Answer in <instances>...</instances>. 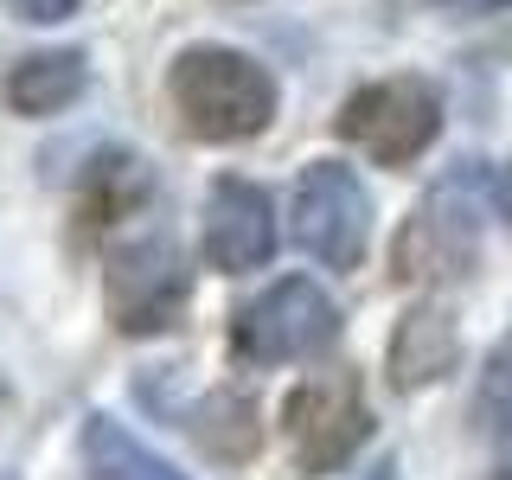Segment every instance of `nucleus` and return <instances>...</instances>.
<instances>
[{
    "label": "nucleus",
    "mask_w": 512,
    "mask_h": 480,
    "mask_svg": "<svg viewBox=\"0 0 512 480\" xmlns=\"http://www.w3.org/2000/svg\"><path fill=\"white\" fill-rule=\"evenodd\" d=\"M167 96L180 109L186 135L218 141V148L256 141L276 122V103H282L276 77L250 52H231V45H192V52H180L167 71Z\"/></svg>",
    "instance_id": "f257e3e1"
},
{
    "label": "nucleus",
    "mask_w": 512,
    "mask_h": 480,
    "mask_svg": "<svg viewBox=\"0 0 512 480\" xmlns=\"http://www.w3.org/2000/svg\"><path fill=\"white\" fill-rule=\"evenodd\" d=\"M340 327L346 320H340L327 288L308 276H282L231 314V359L256 365V372H269V365H308V359H327L340 346Z\"/></svg>",
    "instance_id": "f03ea898"
},
{
    "label": "nucleus",
    "mask_w": 512,
    "mask_h": 480,
    "mask_svg": "<svg viewBox=\"0 0 512 480\" xmlns=\"http://www.w3.org/2000/svg\"><path fill=\"white\" fill-rule=\"evenodd\" d=\"M333 135L352 141L378 167H410L442 135V96L429 77H378V84H359L340 103Z\"/></svg>",
    "instance_id": "7ed1b4c3"
},
{
    "label": "nucleus",
    "mask_w": 512,
    "mask_h": 480,
    "mask_svg": "<svg viewBox=\"0 0 512 480\" xmlns=\"http://www.w3.org/2000/svg\"><path fill=\"white\" fill-rule=\"evenodd\" d=\"M480 256V160H468V173L442 180L436 192L423 199L404 231H397V250H391V269L397 282H461Z\"/></svg>",
    "instance_id": "20e7f679"
},
{
    "label": "nucleus",
    "mask_w": 512,
    "mask_h": 480,
    "mask_svg": "<svg viewBox=\"0 0 512 480\" xmlns=\"http://www.w3.org/2000/svg\"><path fill=\"white\" fill-rule=\"evenodd\" d=\"M282 429H288V448H295L301 474L346 468L365 448V436H372V404H365L359 372L333 365V372H314L308 384H295L282 404Z\"/></svg>",
    "instance_id": "39448f33"
},
{
    "label": "nucleus",
    "mask_w": 512,
    "mask_h": 480,
    "mask_svg": "<svg viewBox=\"0 0 512 480\" xmlns=\"http://www.w3.org/2000/svg\"><path fill=\"white\" fill-rule=\"evenodd\" d=\"M186 295H192V269L180 263L173 237H135V244H116L103 256V301H109V320L122 333H167L173 320L186 314Z\"/></svg>",
    "instance_id": "423d86ee"
},
{
    "label": "nucleus",
    "mask_w": 512,
    "mask_h": 480,
    "mask_svg": "<svg viewBox=\"0 0 512 480\" xmlns=\"http://www.w3.org/2000/svg\"><path fill=\"white\" fill-rule=\"evenodd\" d=\"M295 237L314 263L359 269L372 244V192L359 186V173L340 160H308V173L295 180Z\"/></svg>",
    "instance_id": "0eeeda50"
},
{
    "label": "nucleus",
    "mask_w": 512,
    "mask_h": 480,
    "mask_svg": "<svg viewBox=\"0 0 512 480\" xmlns=\"http://www.w3.org/2000/svg\"><path fill=\"white\" fill-rule=\"evenodd\" d=\"M199 256L218 269V276H250L276 256V212H269V192L224 173L205 199L199 218Z\"/></svg>",
    "instance_id": "6e6552de"
},
{
    "label": "nucleus",
    "mask_w": 512,
    "mask_h": 480,
    "mask_svg": "<svg viewBox=\"0 0 512 480\" xmlns=\"http://www.w3.org/2000/svg\"><path fill=\"white\" fill-rule=\"evenodd\" d=\"M455 365H461V333H455V320H448V308L416 301L391 333V384L397 391H429V384H442Z\"/></svg>",
    "instance_id": "1a4fd4ad"
},
{
    "label": "nucleus",
    "mask_w": 512,
    "mask_h": 480,
    "mask_svg": "<svg viewBox=\"0 0 512 480\" xmlns=\"http://www.w3.org/2000/svg\"><path fill=\"white\" fill-rule=\"evenodd\" d=\"M84 90H90V58L77 45H64V52H26L7 71V109L13 116H32V122L64 116Z\"/></svg>",
    "instance_id": "9d476101"
},
{
    "label": "nucleus",
    "mask_w": 512,
    "mask_h": 480,
    "mask_svg": "<svg viewBox=\"0 0 512 480\" xmlns=\"http://www.w3.org/2000/svg\"><path fill=\"white\" fill-rule=\"evenodd\" d=\"M84 468L90 480H186L173 461H160L141 436H128V423H116V416H84Z\"/></svg>",
    "instance_id": "9b49d317"
},
{
    "label": "nucleus",
    "mask_w": 512,
    "mask_h": 480,
    "mask_svg": "<svg viewBox=\"0 0 512 480\" xmlns=\"http://www.w3.org/2000/svg\"><path fill=\"white\" fill-rule=\"evenodd\" d=\"M192 436H199V448H212V455H224V461L250 455V448H256V404L244 391H218L212 404L199 410Z\"/></svg>",
    "instance_id": "f8f14e48"
},
{
    "label": "nucleus",
    "mask_w": 512,
    "mask_h": 480,
    "mask_svg": "<svg viewBox=\"0 0 512 480\" xmlns=\"http://www.w3.org/2000/svg\"><path fill=\"white\" fill-rule=\"evenodd\" d=\"M474 416H480L487 442L500 448V455H506V468H512V333H506V340L487 352V372H480Z\"/></svg>",
    "instance_id": "ddd939ff"
},
{
    "label": "nucleus",
    "mask_w": 512,
    "mask_h": 480,
    "mask_svg": "<svg viewBox=\"0 0 512 480\" xmlns=\"http://www.w3.org/2000/svg\"><path fill=\"white\" fill-rule=\"evenodd\" d=\"M0 7H7L13 20H26V26H58V20H71L84 0H0Z\"/></svg>",
    "instance_id": "4468645a"
},
{
    "label": "nucleus",
    "mask_w": 512,
    "mask_h": 480,
    "mask_svg": "<svg viewBox=\"0 0 512 480\" xmlns=\"http://www.w3.org/2000/svg\"><path fill=\"white\" fill-rule=\"evenodd\" d=\"M436 7H448V13H461V20H487V13H506L512 0H436Z\"/></svg>",
    "instance_id": "2eb2a0df"
},
{
    "label": "nucleus",
    "mask_w": 512,
    "mask_h": 480,
    "mask_svg": "<svg viewBox=\"0 0 512 480\" xmlns=\"http://www.w3.org/2000/svg\"><path fill=\"white\" fill-rule=\"evenodd\" d=\"M0 410H7V378H0Z\"/></svg>",
    "instance_id": "dca6fc26"
},
{
    "label": "nucleus",
    "mask_w": 512,
    "mask_h": 480,
    "mask_svg": "<svg viewBox=\"0 0 512 480\" xmlns=\"http://www.w3.org/2000/svg\"><path fill=\"white\" fill-rule=\"evenodd\" d=\"M0 480H20V474H7V468H0Z\"/></svg>",
    "instance_id": "f3484780"
},
{
    "label": "nucleus",
    "mask_w": 512,
    "mask_h": 480,
    "mask_svg": "<svg viewBox=\"0 0 512 480\" xmlns=\"http://www.w3.org/2000/svg\"><path fill=\"white\" fill-rule=\"evenodd\" d=\"M378 480H391V468H378Z\"/></svg>",
    "instance_id": "a211bd4d"
}]
</instances>
